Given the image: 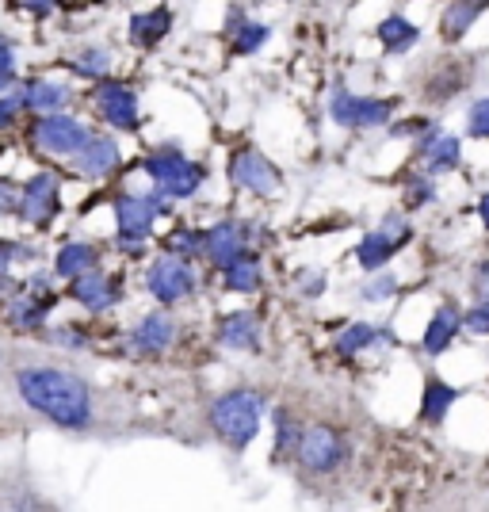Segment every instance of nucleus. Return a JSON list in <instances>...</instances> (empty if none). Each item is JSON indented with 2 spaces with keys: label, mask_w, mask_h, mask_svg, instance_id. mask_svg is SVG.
Listing matches in <instances>:
<instances>
[{
  "label": "nucleus",
  "mask_w": 489,
  "mask_h": 512,
  "mask_svg": "<svg viewBox=\"0 0 489 512\" xmlns=\"http://www.w3.org/2000/svg\"><path fill=\"white\" fill-rule=\"evenodd\" d=\"M8 383L35 417L65 432H92L100 425V398L85 375L35 356H8Z\"/></svg>",
  "instance_id": "obj_1"
},
{
  "label": "nucleus",
  "mask_w": 489,
  "mask_h": 512,
  "mask_svg": "<svg viewBox=\"0 0 489 512\" xmlns=\"http://www.w3.org/2000/svg\"><path fill=\"white\" fill-rule=\"evenodd\" d=\"M264 421V394L253 386H234L218 394L211 406V428L230 444L234 451H245L256 440Z\"/></svg>",
  "instance_id": "obj_2"
},
{
  "label": "nucleus",
  "mask_w": 489,
  "mask_h": 512,
  "mask_svg": "<svg viewBox=\"0 0 489 512\" xmlns=\"http://www.w3.org/2000/svg\"><path fill=\"white\" fill-rule=\"evenodd\" d=\"M146 172L149 180L157 184V192L169 195V199H188L203 188V180H207V169L203 165H195L184 157L180 146H157V150L146 157Z\"/></svg>",
  "instance_id": "obj_3"
},
{
  "label": "nucleus",
  "mask_w": 489,
  "mask_h": 512,
  "mask_svg": "<svg viewBox=\"0 0 489 512\" xmlns=\"http://www.w3.org/2000/svg\"><path fill=\"white\" fill-rule=\"evenodd\" d=\"M394 107H398L394 100H383V96H356V92H348L344 85H337L333 96H329V115H333V123L348 130L386 127L390 115H394Z\"/></svg>",
  "instance_id": "obj_4"
},
{
  "label": "nucleus",
  "mask_w": 489,
  "mask_h": 512,
  "mask_svg": "<svg viewBox=\"0 0 489 512\" xmlns=\"http://www.w3.org/2000/svg\"><path fill=\"white\" fill-rule=\"evenodd\" d=\"M165 195H119L115 199V222H119V245H127L130 253L153 234V222L165 214Z\"/></svg>",
  "instance_id": "obj_5"
},
{
  "label": "nucleus",
  "mask_w": 489,
  "mask_h": 512,
  "mask_svg": "<svg viewBox=\"0 0 489 512\" xmlns=\"http://www.w3.org/2000/svg\"><path fill=\"white\" fill-rule=\"evenodd\" d=\"M409 237H413L409 222H405L398 211H390L383 222H379V230H371V234L356 245V264H360L363 272H383L386 264H390V256L409 245Z\"/></svg>",
  "instance_id": "obj_6"
},
{
  "label": "nucleus",
  "mask_w": 489,
  "mask_h": 512,
  "mask_svg": "<svg viewBox=\"0 0 489 512\" xmlns=\"http://www.w3.org/2000/svg\"><path fill=\"white\" fill-rule=\"evenodd\" d=\"M295 459L310 474H333L337 467L348 463V440L333 425H310L302 432V444H298Z\"/></svg>",
  "instance_id": "obj_7"
},
{
  "label": "nucleus",
  "mask_w": 489,
  "mask_h": 512,
  "mask_svg": "<svg viewBox=\"0 0 489 512\" xmlns=\"http://www.w3.org/2000/svg\"><path fill=\"white\" fill-rule=\"evenodd\" d=\"M146 287H149V295H153L157 302H165V306L188 299V295L195 291L192 260H180V256H172V253L157 256L146 272Z\"/></svg>",
  "instance_id": "obj_8"
},
{
  "label": "nucleus",
  "mask_w": 489,
  "mask_h": 512,
  "mask_svg": "<svg viewBox=\"0 0 489 512\" xmlns=\"http://www.w3.org/2000/svg\"><path fill=\"white\" fill-rule=\"evenodd\" d=\"M88 134H92V130H88L81 119L58 111V115H43V119L35 123V134H31V138H35V146L46 150L50 157H77L81 146L88 142Z\"/></svg>",
  "instance_id": "obj_9"
},
{
  "label": "nucleus",
  "mask_w": 489,
  "mask_h": 512,
  "mask_svg": "<svg viewBox=\"0 0 489 512\" xmlns=\"http://www.w3.org/2000/svg\"><path fill=\"white\" fill-rule=\"evenodd\" d=\"M92 96H96V107H100L104 123H111L115 130H138L142 115H138V96H134L130 85H123V81H100Z\"/></svg>",
  "instance_id": "obj_10"
},
{
  "label": "nucleus",
  "mask_w": 489,
  "mask_h": 512,
  "mask_svg": "<svg viewBox=\"0 0 489 512\" xmlns=\"http://www.w3.org/2000/svg\"><path fill=\"white\" fill-rule=\"evenodd\" d=\"M58 207H62L58 180L50 172H39V176H31L20 188V211L16 214H20L23 222H31V226H46L58 214Z\"/></svg>",
  "instance_id": "obj_11"
},
{
  "label": "nucleus",
  "mask_w": 489,
  "mask_h": 512,
  "mask_svg": "<svg viewBox=\"0 0 489 512\" xmlns=\"http://www.w3.org/2000/svg\"><path fill=\"white\" fill-rule=\"evenodd\" d=\"M203 253L211 256V264L218 272H226L241 256H249V226H241V222H218V226H211L203 234Z\"/></svg>",
  "instance_id": "obj_12"
},
{
  "label": "nucleus",
  "mask_w": 489,
  "mask_h": 512,
  "mask_svg": "<svg viewBox=\"0 0 489 512\" xmlns=\"http://www.w3.org/2000/svg\"><path fill=\"white\" fill-rule=\"evenodd\" d=\"M230 180L253 195H272L279 188L276 165L268 157H260L256 150H237L230 157Z\"/></svg>",
  "instance_id": "obj_13"
},
{
  "label": "nucleus",
  "mask_w": 489,
  "mask_h": 512,
  "mask_svg": "<svg viewBox=\"0 0 489 512\" xmlns=\"http://www.w3.org/2000/svg\"><path fill=\"white\" fill-rule=\"evenodd\" d=\"M69 295L81 302L85 310L92 314H100V310H111L115 302L123 299V287H119V279H111L104 268H92L85 276L73 279V287H69Z\"/></svg>",
  "instance_id": "obj_14"
},
{
  "label": "nucleus",
  "mask_w": 489,
  "mask_h": 512,
  "mask_svg": "<svg viewBox=\"0 0 489 512\" xmlns=\"http://www.w3.org/2000/svg\"><path fill=\"white\" fill-rule=\"evenodd\" d=\"M115 165H119V142L107 138V134H88L81 153L73 157V169L81 176H107Z\"/></svg>",
  "instance_id": "obj_15"
},
{
  "label": "nucleus",
  "mask_w": 489,
  "mask_h": 512,
  "mask_svg": "<svg viewBox=\"0 0 489 512\" xmlns=\"http://www.w3.org/2000/svg\"><path fill=\"white\" fill-rule=\"evenodd\" d=\"M176 337V321L169 314H149L134 325V333H130V344L142 352V356H157V352H165Z\"/></svg>",
  "instance_id": "obj_16"
},
{
  "label": "nucleus",
  "mask_w": 489,
  "mask_h": 512,
  "mask_svg": "<svg viewBox=\"0 0 489 512\" xmlns=\"http://www.w3.org/2000/svg\"><path fill=\"white\" fill-rule=\"evenodd\" d=\"M218 344L234 348V352H253L260 344V318L253 310H234L230 318H222L218 325Z\"/></svg>",
  "instance_id": "obj_17"
},
{
  "label": "nucleus",
  "mask_w": 489,
  "mask_h": 512,
  "mask_svg": "<svg viewBox=\"0 0 489 512\" xmlns=\"http://www.w3.org/2000/svg\"><path fill=\"white\" fill-rule=\"evenodd\" d=\"M459 325H463L459 310H455V306H440V310L428 318L425 337H421V344H425L428 356H440V352H447V348H451V341L459 337Z\"/></svg>",
  "instance_id": "obj_18"
},
{
  "label": "nucleus",
  "mask_w": 489,
  "mask_h": 512,
  "mask_svg": "<svg viewBox=\"0 0 489 512\" xmlns=\"http://www.w3.org/2000/svg\"><path fill=\"white\" fill-rule=\"evenodd\" d=\"M272 425H276V436H272V463H287V459H295L298 455V444H302V432L306 425L298 421L291 409H276V417H272Z\"/></svg>",
  "instance_id": "obj_19"
},
{
  "label": "nucleus",
  "mask_w": 489,
  "mask_h": 512,
  "mask_svg": "<svg viewBox=\"0 0 489 512\" xmlns=\"http://www.w3.org/2000/svg\"><path fill=\"white\" fill-rule=\"evenodd\" d=\"M69 100V88L65 85H54V81H27L20 88V104L27 111H39V119L43 115H58Z\"/></svg>",
  "instance_id": "obj_20"
},
{
  "label": "nucleus",
  "mask_w": 489,
  "mask_h": 512,
  "mask_svg": "<svg viewBox=\"0 0 489 512\" xmlns=\"http://www.w3.org/2000/svg\"><path fill=\"white\" fill-rule=\"evenodd\" d=\"M375 35H379V43H383L386 54H405V50H413L417 39H421L417 23L409 20V16H402V12L386 16V20L375 27Z\"/></svg>",
  "instance_id": "obj_21"
},
{
  "label": "nucleus",
  "mask_w": 489,
  "mask_h": 512,
  "mask_svg": "<svg viewBox=\"0 0 489 512\" xmlns=\"http://www.w3.org/2000/svg\"><path fill=\"white\" fill-rule=\"evenodd\" d=\"M172 27V12L169 8H153V12H142V16H134L130 20V43L142 46V50H153V46L161 43L165 35H169Z\"/></svg>",
  "instance_id": "obj_22"
},
{
  "label": "nucleus",
  "mask_w": 489,
  "mask_h": 512,
  "mask_svg": "<svg viewBox=\"0 0 489 512\" xmlns=\"http://www.w3.org/2000/svg\"><path fill=\"white\" fill-rule=\"evenodd\" d=\"M375 341H394V333L383 329V325H371V321H352V325H344V333L337 337V356H356L363 348H371Z\"/></svg>",
  "instance_id": "obj_23"
},
{
  "label": "nucleus",
  "mask_w": 489,
  "mask_h": 512,
  "mask_svg": "<svg viewBox=\"0 0 489 512\" xmlns=\"http://www.w3.org/2000/svg\"><path fill=\"white\" fill-rule=\"evenodd\" d=\"M459 386H447L444 379H428L425 383V394H421V421L428 425H440L447 417V409L459 402Z\"/></svg>",
  "instance_id": "obj_24"
},
{
  "label": "nucleus",
  "mask_w": 489,
  "mask_h": 512,
  "mask_svg": "<svg viewBox=\"0 0 489 512\" xmlns=\"http://www.w3.org/2000/svg\"><path fill=\"white\" fill-rule=\"evenodd\" d=\"M92 268H100V253H96V245H88V241H73V245H65L58 260H54V272L62 279H77L92 272Z\"/></svg>",
  "instance_id": "obj_25"
},
{
  "label": "nucleus",
  "mask_w": 489,
  "mask_h": 512,
  "mask_svg": "<svg viewBox=\"0 0 489 512\" xmlns=\"http://www.w3.org/2000/svg\"><path fill=\"white\" fill-rule=\"evenodd\" d=\"M421 157H425V176L432 180V176H440V172L459 169V161H463V142H459L455 134H440Z\"/></svg>",
  "instance_id": "obj_26"
},
{
  "label": "nucleus",
  "mask_w": 489,
  "mask_h": 512,
  "mask_svg": "<svg viewBox=\"0 0 489 512\" xmlns=\"http://www.w3.org/2000/svg\"><path fill=\"white\" fill-rule=\"evenodd\" d=\"M222 283H226V291H234V295H253L256 287H260V264H256V256H241L237 264H230L226 272H222Z\"/></svg>",
  "instance_id": "obj_27"
},
{
  "label": "nucleus",
  "mask_w": 489,
  "mask_h": 512,
  "mask_svg": "<svg viewBox=\"0 0 489 512\" xmlns=\"http://www.w3.org/2000/svg\"><path fill=\"white\" fill-rule=\"evenodd\" d=\"M478 16H486V4H451L444 12V39L459 43L470 27L478 23Z\"/></svg>",
  "instance_id": "obj_28"
},
{
  "label": "nucleus",
  "mask_w": 489,
  "mask_h": 512,
  "mask_svg": "<svg viewBox=\"0 0 489 512\" xmlns=\"http://www.w3.org/2000/svg\"><path fill=\"white\" fill-rule=\"evenodd\" d=\"M230 27H234L237 35H234V50L237 54H256L260 46L272 39V31H268V23H260V20H241V16H234L230 20Z\"/></svg>",
  "instance_id": "obj_29"
},
{
  "label": "nucleus",
  "mask_w": 489,
  "mask_h": 512,
  "mask_svg": "<svg viewBox=\"0 0 489 512\" xmlns=\"http://www.w3.org/2000/svg\"><path fill=\"white\" fill-rule=\"evenodd\" d=\"M107 65H111V54H107L104 46H85V50L77 54L73 69H77L81 77H104Z\"/></svg>",
  "instance_id": "obj_30"
},
{
  "label": "nucleus",
  "mask_w": 489,
  "mask_h": 512,
  "mask_svg": "<svg viewBox=\"0 0 489 512\" xmlns=\"http://www.w3.org/2000/svg\"><path fill=\"white\" fill-rule=\"evenodd\" d=\"M428 203H436V188H432V180H428L425 172H413L409 180H405V207H428Z\"/></svg>",
  "instance_id": "obj_31"
},
{
  "label": "nucleus",
  "mask_w": 489,
  "mask_h": 512,
  "mask_svg": "<svg viewBox=\"0 0 489 512\" xmlns=\"http://www.w3.org/2000/svg\"><path fill=\"white\" fill-rule=\"evenodd\" d=\"M390 295H398V279L390 276V272H379L375 279H367L360 287V299L363 302H383Z\"/></svg>",
  "instance_id": "obj_32"
},
{
  "label": "nucleus",
  "mask_w": 489,
  "mask_h": 512,
  "mask_svg": "<svg viewBox=\"0 0 489 512\" xmlns=\"http://www.w3.org/2000/svg\"><path fill=\"white\" fill-rule=\"evenodd\" d=\"M172 256H180V260H192V256L203 253V234L199 230H176V237L169 241Z\"/></svg>",
  "instance_id": "obj_33"
},
{
  "label": "nucleus",
  "mask_w": 489,
  "mask_h": 512,
  "mask_svg": "<svg viewBox=\"0 0 489 512\" xmlns=\"http://www.w3.org/2000/svg\"><path fill=\"white\" fill-rule=\"evenodd\" d=\"M467 134L470 138H489V96L474 100L467 111Z\"/></svg>",
  "instance_id": "obj_34"
},
{
  "label": "nucleus",
  "mask_w": 489,
  "mask_h": 512,
  "mask_svg": "<svg viewBox=\"0 0 489 512\" xmlns=\"http://www.w3.org/2000/svg\"><path fill=\"white\" fill-rule=\"evenodd\" d=\"M298 295H302V299H321V295H325V272L302 268V272H298Z\"/></svg>",
  "instance_id": "obj_35"
},
{
  "label": "nucleus",
  "mask_w": 489,
  "mask_h": 512,
  "mask_svg": "<svg viewBox=\"0 0 489 512\" xmlns=\"http://www.w3.org/2000/svg\"><path fill=\"white\" fill-rule=\"evenodd\" d=\"M463 329H470V333H478V337H486L489 333V306H470L467 314H463Z\"/></svg>",
  "instance_id": "obj_36"
},
{
  "label": "nucleus",
  "mask_w": 489,
  "mask_h": 512,
  "mask_svg": "<svg viewBox=\"0 0 489 512\" xmlns=\"http://www.w3.org/2000/svg\"><path fill=\"white\" fill-rule=\"evenodd\" d=\"M16 81V58H12V46L0 39V92Z\"/></svg>",
  "instance_id": "obj_37"
},
{
  "label": "nucleus",
  "mask_w": 489,
  "mask_h": 512,
  "mask_svg": "<svg viewBox=\"0 0 489 512\" xmlns=\"http://www.w3.org/2000/svg\"><path fill=\"white\" fill-rule=\"evenodd\" d=\"M20 111H23L20 92H12V96H0V130H8V127H12Z\"/></svg>",
  "instance_id": "obj_38"
},
{
  "label": "nucleus",
  "mask_w": 489,
  "mask_h": 512,
  "mask_svg": "<svg viewBox=\"0 0 489 512\" xmlns=\"http://www.w3.org/2000/svg\"><path fill=\"white\" fill-rule=\"evenodd\" d=\"M470 287H474V295L482 306H489V260H482L478 268H474V276H470Z\"/></svg>",
  "instance_id": "obj_39"
},
{
  "label": "nucleus",
  "mask_w": 489,
  "mask_h": 512,
  "mask_svg": "<svg viewBox=\"0 0 489 512\" xmlns=\"http://www.w3.org/2000/svg\"><path fill=\"white\" fill-rule=\"evenodd\" d=\"M20 211V188L12 180H0V214H16Z\"/></svg>",
  "instance_id": "obj_40"
},
{
  "label": "nucleus",
  "mask_w": 489,
  "mask_h": 512,
  "mask_svg": "<svg viewBox=\"0 0 489 512\" xmlns=\"http://www.w3.org/2000/svg\"><path fill=\"white\" fill-rule=\"evenodd\" d=\"M12 432V421H8V409H4V402H0V440Z\"/></svg>",
  "instance_id": "obj_41"
},
{
  "label": "nucleus",
  "mask_w": 489,
  "mask_h": 512,
  "mask_svg": "<svg viewBox=\"0 0 489 512\" xmlns=\"http://www.w3.org/2000/svg\"><path fill=\"white\" fill-rule=\"evenodd\" d=\"M478 218H482V222L489 226V192L482 195V199H478Z\"/></svg>",
  "instance_id": "obj_42"
}]
</instances>
